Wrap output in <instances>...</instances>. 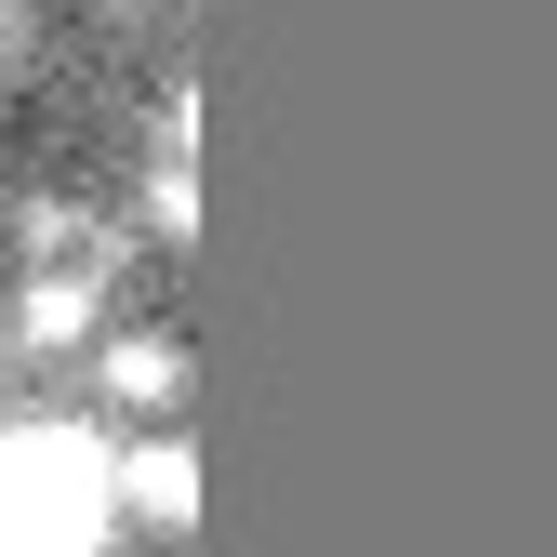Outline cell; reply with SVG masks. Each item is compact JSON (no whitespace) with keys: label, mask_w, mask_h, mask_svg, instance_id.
<instances>
[{"label":"cell","mask_w":557,"mask_h":557,"mask_svg":"<svg viewBox=\"0 0 557 557\" xmlns=\"http://www.w3.org/2000/svg\"><path fill=\"white\" fill-rule=\"evenodd\" d=\"M107 505H120V465L94 438H0V557H94L107 544Z\"/></svg>","instance_id":"1"},{"label":"cell","mask_w":557,"mask_h":557,"mask_svg":"<svg viewBox=\"0 0 557 557\" xmlns=\"http://www.w3.org/2000/svg\"><path fill=\"white\" fill-rule=\"evenodd\" d=\"M94 319H107V293L81 265H40L27 293H14V345H94Z\"/></svg>","instance_id":"2"},{"label":"cell","mask_w":557,"mask_h":557,"mask_svg":"<svg viewBox=\"0 0 557 557\" xmlns=\"http://www.w3.org/2000/svg\"><path fill=\"white\" fill-rule=\"evenodd\" d=\"M120 505H133V518H160V531H186V518H199V465H186V438L120 451Z\"/></svg>","instance_id":"3"},{"label":"cell","mask_w":557,"mask_h":557,"mask_svg":"<svg viewBox=\"0 0 557 557\" xmlns=\"http://www.w3.org/2000/svg\"><path fill=\"white\" fill-rule=\"evenodd\" d=\"M107 385H120L133 411H173V398H186V345H160V332H120V345H107Z\"/></svg>","instance_id":"4"},{"label":"cell","mask_w":557,"mask_h":557,"mask_svg":"<svg viewBox=\"0 0 557 557\" xmlns=\"http://www.w3.org/2000/svg\"><path fill=\"white\" fill-rule=\"evenodd\" d=\"M147 213H160V239H186V226H199V186H186V160L147 186Z\"/></svg>","instance_id":"5"}]
</instances>
